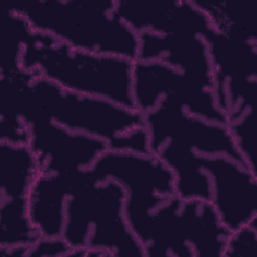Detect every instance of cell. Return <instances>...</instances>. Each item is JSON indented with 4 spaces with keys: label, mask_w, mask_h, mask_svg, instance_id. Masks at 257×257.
<instances>
[{
    "label": "cell",
    "mask_w": 257,
    "mask_h": 257,
    "mask_svg": "<svg viewBox=\"0 0 257 257\" xmlns=\"http://www.w3.org/2000/svg\"><path fill=\"white\" fill-rule=\"evenodd\" d=\"M134 62L76 49L34 30L20 56L22 68L38 71L62 89L138 110L133 94Z\"/></svg>",
    "instance_id": "cell-1"
},
{
    "label": "cell",
    "mask_w": 257,
    "mask_h": 257,
    "mask_svg": "<svg viewBox=\"0 0 257 257\" xmlns=\"http://www.w3.org/2000/svg\"><path fill=\"white\" fill-rule=\"evenodd\" d=\"M116 1H34L10 6L34 31L73 48L135 61L139 34L114 12Z\"/></svg>",
    "instance_id": "cell-2"
},
{
    "label": "cell",
    "mask_w": 257,
    "mask_h": 257,
    "mask_svg": "<svg viewBox=\"0 0 257 257\" xmlns=\"http://www.w3.org/2000/svg\"><path fill=\"white\" fill-rule=\"evenodd\" d=\"M126 191L111 179L76 188L67 198L63 240L70 257H122L146 253L124 214Z\"/></svg>",
    "instance_id": "cell-3"
},
{
    "label": "cell",
    "mask_w": 257,
    "mask_h": 257,
    "mask_svg": "<svg viewBox=\"0 0 257 257\" xmlns=\"http://www.w3.org/2000/svg\"><path fill=\"white\" fill-rule=\"evenodd\" d=\"M31 91L44 113L64 128L101 139L108 150L153 155L140 111L62 89L41 76L32 81Z\"/></svg>",
    "instance_id": "cell-4"
},
{
    "label": "cell",
    "mask_w": 257,
    "mask_h": 257,
    "mask_svg": "<svg viewBox=\"0 0 257 257\" xmlns=\"http://www.w3.org/2000/svg\"><path fill=\"white\" fill-rule=\"evenodd\" d=\"M214 69L215 94L229 123L255 110L257 39L214 30L205 38Z\"/></svg>",
    "instance_id": "cell-5"
},
{
    "label": "cell",
    "mask_w": 257,
    "mask_h": 257,
    "mask_svg": "<svg viewBox=\"0 0 257 257\" xmlns=\"http://www.w3.org/2000/svg\"><path fill=\"white\" fill-rule=\"evenodd\" d=\"M28 93L21 109V118L28 126V146L36 157L40 174L89 169L108 150L107 144L101 139L70 132L53 122L34 99L31 86Z\"/></svg>",
    "instance_id": "cell-6"
},
{
    "label": "cell",
    "mask_w": 257,
    "mask_h": 257,
    "mask_svg": "<svg viewBox=\"0 0 257 257\" xmlns=\"http://www.w3.org/2000/svg\"><path fill=\"white\" fill-rule=\"evenodd\" d=\"M133 94L137 109L145 113L163 97L176 100L189 113L221 124H229L218 106L215 89L204 80L158 61L135 60Z\"/></svg>",
    "instance_id": "cell-7"
},
{
    "label": "cell",
    "mask_w": 257,
    "mask_h": 257,
    "mask_svg": "<svg viewBox=\"0 0 257 257\" xmlns=\"http://www.w3.org/2000/svg\"><path fill=\"white\" fill-rule=\"evenodd\" d=\"M143 118L152 154L164 142L173 141L199 155H223L248 167L228 124L193 115L172 98H161L153 109L143 113Z\"/></svg>",
    "instance_id": "cell-8"
},
{
    "label": "cell",
    "mask_w": 257,
    "mask_h": 257,
    "mask_svg": "<svg viewBox=\"0 0 257 257\" xmlns=\"http://www.w3.org/2000/svg\"><path fill=\"white\" fill-rule=\"evenodd\" d=\"M197 156L210 178L212 204L223 224L234 232L257 219V174L227 156Z\"/></svg>",
    "instance_id": "cell-9"
},
{
    "label": "cell",
    "mask_w": 257,
    "mask_h": 257,
    "mask_svg": "<svg viewBox=\"0 0 257 257\" xmlns=\"http://www.w3.org/2000/svg\"><path fill=\"white\" fill-rule=\"evenodd\" d=\"M115 14L138 34L192 35L206 38L214 26L194 1H116Z\"/></svg>",
    "instance_id": "cell-10"
},
{
    "label": "cell",
    "mask_w": 257,
    "mask_h": 257,
    "mask_svg": "<svg viewBox=\"0 0 257 257\" xmlns=\"http://www.w3.org/2000/svg\"><path fill=\"white\" fill-rule=\"evenodd\" d=\"M136 60L158 61L198 77L215 89V77L207 41L199 36L179 34H139Z\"/></svg>",
    "instance_id": "cell-11"
},
{
    "label": "cell",
    "mask_w": 257,
    "mask_h": 257,
    "mask_svg": "<svg viewBox=\"0 0 257 257\" xmlns=\"http://www.w3.org/2000/svg\"><path fill=\"white\" fill-rule=\"evenodd\" d=\"M64 174H40L29 191V217L41 237H62L65 203L69 197Z\"/></svg>",
    "instance_id": "cell-12"
},
{
    "label": "cell",
    "mask_w": 257,
    "mask_h": 257,
    "mask_svg": "<svg viewBox=\"0 0 257 257\" xmlns=\"http://www.w3.org/2000/svg\"><path fill=\"white\" fill-rule=\"evenodd\" d=\"M36 70L18 68L0 70V142L28 145L29 130L20 116V107Z\"/></svg>",
    "instance_id": "cell-13"
},
{
    "label": "cell",
    "mask_w": 257,
    "mask_h": 257,
    "mask_svg": "<svg viewBox=\"0 0 257 257\" xmlns=\"http://www.w3.org/2000/svg\"><path fill=\"white\" fill-rule=\"evenodd\" d=\"M153 155L173 171L176 194L180 198L212 202L210 178L202 170L194 151L176 142L166 141L153 152Z\"/></svg>",
    "instance_id": "cell-14"
},
{
    "label": "cell",
    "mask_w": 257,
    "mask_h": 257,
    "mask_svg": "<svg viewBox=\"0 0 257 257\" xmlns=\"http://www.w3.org/2000/svg\"><path fill=\"white\" fill-rule=\"evenodd\" d=\"M39 175V164L28 145L0 142V200L28 198Z\"/></svg>",
    "instance_id": "cell-15"
},
{
    "label": "cell",
    "mask_w": 257,
    "mask_h": 257,
    "mask_svg": "<svg viewBox=\"0 0 257 257\" xmlns=\"http://www.w3.org/2000/svg\"><path fill=\"white\" fill-rule=\"evenodd\" d=\"M40 238L29 217L28 198L0 200V248L30 247Z\"/></svg>",
    "instance_id": "cell-16"
},
{
    "label": "cell",
    "mask_w": 257,
    "mask_h": 257,
    "mask_svg": "<svg viewBox=\"0 0 257 257\" xmlns=\"http://www.w3.org/2000/svg\"><path fill=\"white\" fill-rule=\"evenodd\" d=\"M33 29L29 23L10 7L5 10L0 28V70L20 67L24 44Z\"/></svg>",
    "instance_id": "cell-17"
},
{
    "label": "cell",
    "mask_w": 257,
    "mask_h": 257,
    "mask_svg": "<svg viewBox=\"0 0 257 257\" xmlns=\"http://www.w3.org/2000/svg\"><path fill=\"white\" fill-rule=\"evenodd\" d=\"M229 127L236 142L237 148L244 158L248 167L257 174L256 167V144L257 122L255 110L246 112L240 118L229 123Z\"/></svg>",
    "instance_id": "cell-18"
},
{
    "label": "cell",
    "mask_w": 257,
    "mask_h": 257,
    "mask_svg": "<svg viewBox=\"0 0 257 257\" xmlns=\"http://www.w3.org/2000/svg\"><path fill=\"white\" fill-rule=\"evenodd\" d=\"M257 243V219L232 232L223 257H248L255 255Z\"/></svg>",
    "instance_id": "cell-19"
},
{
    "label": "cell",
    "mask_w": 257,
    "mask_h": 257,
    "mask_svg": "<svg viewBox=\"0 0 257 257\" xmlns=\"http://www.w3.org/2000/svg\"><path fill=\"white\" fill-rule=\"evenodd\" d=\"M73 248L70 247L62 237H41L36 243L29 247L27 257L31 256H59L70 257Z\"/></svg>",
    "instance_id": "cell-20"
}]
</instances>
